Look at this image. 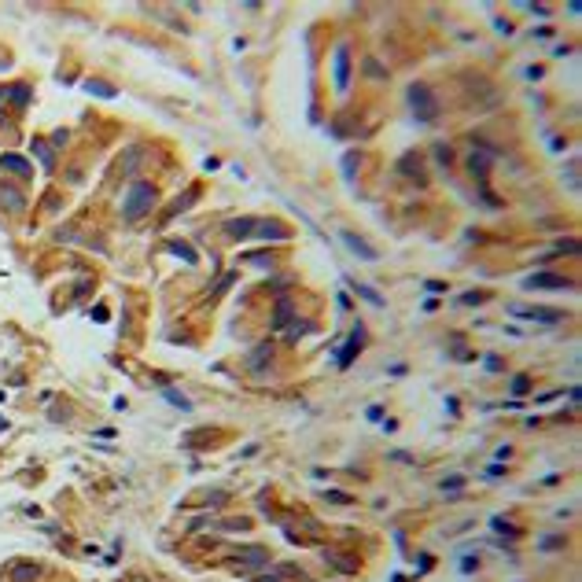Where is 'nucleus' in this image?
Returning <instances> with one entry per match:
<instances>
[{
  "label": "nucleus",
  "instance_id": "nucleus-1",
  "mask_svg": "<svg viewBox=\"0 0 582 582\" xmlns=\"http://www.w3.org/2000/svg\"><path fill=\"white\" fill-rule=\"evenodd\" d=\"M155 199H159V192H155L152 181H133V185L126 188V196H122V218L126 221H140L144 214H152Z\"/></svg>",
  "mask_w": 582,
  "mask_h": 582
},
{
  "label": "nucleus",
  "instance_id": "nucleus-2",
  "mask_svg": "<svg viewBox=\"0 0 582 582\" xmlns=\"http://www.w3.org/2000/svg\"><path fill=\"white\" fill-rule=\"evenodd\" d=\"M409 103H413V114L420 122H435L439 118V100H435V92H431V85H424V81L409 85Z\"/></svg>",
  "mask_w": 582,
  "mask_h": 582
},
{
  "label": "nucleus",
  "instance_id": "nucleus-3",
  "mask_svg": "<svg viewBox=\"0 0 582 582\" xmlns=\"http://www.w3.org/2000/svg\"><path fill=\"white\" fill-rule=\"evenodd\" d=\"M527 291H564V288H575L571 277H560V273H531L523 280Z\"/></svg>",
  "mask_w": 582,
  "mask_h": 582
},
{
  "label": "nucleus",
  "instance_id": "nucleus-4",
  "mask_svg": "<svg viewBox=\"0 0 582 582\" xmlns=\"http://www.w3.org/2000/svg\"><path fill=\"white\" fill-rule=\"evenodd\" d=\"M509 314L520 321H542V325H560L564 321L560 310H542V306H509Z\"/></svg>",
  "mask_w": 582,
  "mask_h": 582
},
{
  "label": "nucleus",
  "instance_id": "nucleus-5",
  "mask_svg": "<svg viewBox=\"0 0 582 582\" xmlns=\"http://www.w3.org/2000/svg\"><path fill=\"white\" fill-rule=\"evenodd\" d=\"M361 343H365V328L358 325V328L350 332V339L343 343L339 358H336V365H339V369H350V361H354V358H358V354H361Z\"/></svg>",
  "mask_w": 582,
  "mask_h": 582
},
{
  "label": "nucleus",
  "instance_id": "nucleus-6",
  "mask_svg": "<svg viewBox=\"0 0 582 582\" xmlns=\"http://www.w3.org/2000/svg\"><path fill=\"white\" fill-rule=\"evenodd\" d=\"M332 74H336V89L343 92L350 85V48L339 45L336 48V63H332Z\"/></svg>",
  "mask_w": 582,
  "mask_h": 582
},
{
  "label": "nucleus",
  "instance_id": "nucleus-7",
  "mask_svg": "<svg viewBox=\"0 0 582 582\" xmlns=\"http://www.w3.org/2000/svg\"><path fill=\"white\" fill-rule=\"evenodd\" d=\"M37 579H41V564H34V560L8 564V582H37Z\"/></svg>",
  "mask_w": 582,
  "mask_h": 582
},
{
  "label": "nucleus",
  "instance_id": "nucleus-8",
  "mask_svg": "<svg viewBox=\"0 0 582 582\" xmlns=\"http://www.w3.org/2000/svg\"><path fill=\"white\" fill-rule=\"evenodd\" d=\"M321 556H325V564H328V568L343 571V575H354V571H358V556H347L343 549H325Z\"/></svg>",
  "mask_w": 582,
  "mask_h": 582
},
{
  "label": "nucleus",
  "instance_id": "nucleus-9",
  "mask_svg": "<svg viewBox=\"0 0 582 582\" xmlns=\"http://www.w3.org/2000/svg\"><path fill=\"white\" fill-rule=\"evenodd\" d=\"M343 243H347L361 262H376V258H380V251H376L369 240H361V236H354V232H343Z\"/></svg>",
  "mask_w": 582,
  "mask_h": 582
},
{
  "label": "nucleus",
  "instance_id": "nucleus-10",
  "mask_svg": "<svg viewBox=\"0 0 582 582\" xmlns=\"http://www.w3.org/2000/svg\"><path fill=\"white\" fill-rule=\"evenodd\" d=\"M225 232H229L232 240H247V236L258 232V218H232L229 225H225Z\"/></svg>",
  "mask_w": 582,
  "mask_h": 582
},
{
  "label": "nucleus",
  "instance_id": "nucleus-11",
  "mask_svg": "<svg viewBox=\"0 0 582 582\" xmlns=\"http://www.w3.org/2000/svg\"><path fill=\"white\" fill-rule=\"evenodd\" d=\"M0 170H8V174H15V177H34V166H30L23 155H0Z\"/></svg>",
  "mask_w": 582,
  "mask_h": 582
},
{
  "label": "nucleus",
  "instance_id": "nucleus-12",
  "mask_svg": "<svg viewBox=\"0 0 582 582\" xmlns=\"http://www.w3.org/2000/svg\"><path fill=\"white\" fill-rule=\"evenodd\" d=\"M265 564H269V553H265V549H258V545H251V549H243V553H240V564H236V568L251 571V568H265Z\"/></svg>",
  "mask_w": 582,
  "mask_h": 582
},
{
  "label": "nucleus",
  "instance_id": "nucleus-13",
  "mask_svg": "<svg viewBox=\"0 0 582 582\" xmlns=\"http://www.w3.org/2000/svg\"><path fill=\"white\" fill-rule=\"evenodd\" d=\"M490 155H494V148H483L479 155L472 152V159H468V170H472V177H476L479 185H483V181H487V166H490Z\"/></svg>",
  "mask_w": 582,
  "mask_h": 582
},
{
  "label": "nucleus",
  "instance_id": "nucleus-14",
  "mask_svg": "<svg viewBox=\"0 0 582 582\" xmlns=\"http://www.w3.org/2000/svg\"><path fill=\"white\" fill-rule=\"evenodd\" d=\"M0 207H8L12 214H19V210L26 207L23 192H19V188H12V185H0Z\"/></svg>",
  "mask_w": 582,
  "mask_h": 582
},
{
  "label": "nucleus",
  "instance_id": "nucleus-15",
  "mask_svg": "<svg viewBox=\"0 0 582 582\" xmlns=\"http://www.w3.org/2000/svg\"><path fill=\"white\" fill-rule=\"evenodd\" d=\"M273 325H277V328L291 325V299H288V295H280V299H277V310H273Z\"/></svg>",
  "mask_w": 582,
  "mask_h": 582
},
{
  "label": "nucleus",
  "instance_id": "nucleus-16",
  "mask_svg": "<svg viewBox=\"0 0 582 582\" xmlns=\"http://www.w3.org/2000/svg\"><path fill=\"white\" fill-rule=\"evenodd\" d=\"M273 358V343H262V347H258L254 354H251V361H247V369L251 372H262V365Z\"/></svg>",
  "mask_w": 582,
  "mask_h": 582
},
{
  "label": "nucleus",
  "instance_id": "nucleus-17",
  "mask_svg": "<svg viewBox=\"0 0 582 582\" xmlns=\"http://www.w3.org/2000/svg\"><path fill=\"white\" fill-rule=\"evenodd\" d=\"M258 232H262L265 240H288V229H280L277 221H258Z\"/></svg>",
  "mask_w": 582,
  "mask_h": 582
},
{
  "label": "nucleus",
  "instance_id": "nucleus-18",
  "mask_svg": "<svg viewBox=\"0 0 582 582\" xmlns=\"http://www.w3.org/2000/svg\"><path fill=\"white\" fill-rule=\"evenodd\" d=\"M277 575H288V579L310 582V579H306V571H303V568H299V564H280V568H277Z\"/></svg>",
  "mask_w": 582,
  "mask_h": 582
},
{
  "label": "nucleus",
  "instance_id": "nucleus-19",
  "mask_svg": "<svg viewBox=\"0 0 582 582\" xmlns=\"http://www.w3.org/2000/svg\"><path fill=\"white\" fill-rule=\"evenodd\" d=\"M166 398H170V402H174L177 409H181V413H188V409H192V402H188V398L185 394H181V391H174V387H166V391H163Z\"/></svg>",
  "mask_w": 582,
  "mask_h": 582
},
{
  "label": "nucleus",
  "instance_id": "nucleus-20",
  "mask_svg": "<svg viewBox=\"0 0 582 582\" xmlns=\"http://www.w3.org/2000/svg\"><path fill=\"white\" fill-rule=\"evenodd\" d=\"M34 155L41 159V163H45V170H56V159H52V152L45 144H41V140H34Z\"/></svg>",
  "mask_w": 582,
  "mask_h": 582
},
{
  "label": "nucleus",
  "instance_id": "nucleus-21",
  "mask_svg": "<svg viewBox=\"0 0 582 582\" xmlns=\"http://www.w3.org/2000/svg\"><path fill=\"white\" fill-rule=\"evenodd\" d=\"M321 498L332 501V505H354V498H350V494H343V490H321Z\"/></svg>",
  "mask_w": 582,
  "mask_h": 582
},
{
  "label": "nucleus",
  "instance_id": "nucleus-22",
  "mask_svg": "<svg viewBox=\"0 0 582 582\" xmlns=\"http://www.w3.org/2000/svg\"><path fill=\"white\" fill-rule=\"evenodd\" d=\"M490 527H494V531H501V534H520V531H516V527L509 523V520H505V516H494V520H490Z\"/></svg>",
  "mask_w": 582,
  "mask_h": 582
},
{
  "label": "nucleus",
  "instance_id": "nucleus-23",
  "mask_svg": "<svg viewBox=\"0 0 582 582\" xmlns=\"http://www.w3.org/2000/svg\"><path fill=\"white\" fill-rule=\"evenodd\" d=\"M354 291H358V295H365V299H369V303L372 306H383V295H376V291L372 288H365V284H350Z\"/></svg>",
  "mask_w": 582,
  "mask_h": 582
},
{
  "label": "nucleus",
  "instance_id": "nucleus-24",
  "mask_svg": "<svg viewBox=\"0 0 582 582\" xmlns=\"http://www.w3.org/2000/svg\"><path fill=\"white\" fill-rule=\"evenodd\" d=\"M170 251H174V254H181V258H185V262L192 265V262H196V251H192V247L188 243H170Z\"/></svg>",
  "mask_w": 582,
  "mask_h": 582
},
{
  "label": "nucleus",
  "instance_id": "nucleus-25",
  "mask_svg": "<svg viewBox=\"0 0 582 582\" xmlns=\"http://www.w3.org/2000/svg\"><path fill=\"white\" fill-rule=\"evenodd\" d=\"M461 487H465V476H450V479H443V494L450 490V498H454Z\"/></svg>",
  "mask_w": 582,
  "mask_h": 582
},
{
  "label": "nucleus",
  "instance_id": "nucleus-26",
  "mask_svg": "<svg viewBox=\"0 0 582 582\" xmlns=\"http://www.w3.org/2000/svg\"><path fill=\"white\" fill-rule=\"evenodd\" d=\"M85 92H96V96H103V100H111V96H114V89H107V85H96V81L85 85Z\"/></svg>",
  "mask_w": 582,
  "mask_h": 582
},
{
  "label": "nucleus",
  "instance_id": "nucleus-27",
  "mask_svg": "<svg viewBox=\"0 0 582 582\" xmlns=\"http://www.w3.org/2000/svg\"><path fill=\"white\" fill-rule=\"evenodd\" d=\"M553 251H556V254H564V251H568V254H579V240H560Z\"/></svg>",
  "mask_w": 582,
  "mask_h": 582
},
{
  "label": "nucleus",
  "instance_id": "nucleus-28",
  "mask_svg": "<svg viewBox=\"0 0 582 582\" xmlns=\"http://www.w3.org/2000/svg\"><path fill=\"white\" fill-rule=\"evenodd\" d=\"M247 527H251L247 516H240V520H225V531H247Z\"/></svg>",
  "mask_w": 582,
  "mask_h": 582
},
{
  "label": "nucleus",
  "instance_id": "nucleus-29",
  "mask_svg": "<svg viewBox=\"0 0 582 582\" xmlns=\"http://www.w3.org/2000/svg\"><path fill=\"white\" fill-rule=\"evenodd\" d=\"M512 391H516V394L531 391V380H527V376H516V380H512Z\"/></svg>",
  "mask_w": 582,
  "mask_h": 582
},
{
  "label": "nucleus",
  "instance_id": "nucleus-30",
  "mask_svg": "<svg viewBox=\"0 0 582 582\" xmlns=\"http://www.w3.org/2000/svg\"><path fill=\"white\" fill-rule=\"evenodd\" d=\"M483 299H487V291H468V295H461V303H483Z\"/></svg>",
  "mask_w": 582,
  "mask_h": 582
},
{
  "label": "nucleus",
  "instance_id": "nucleus-31",
  "mask_svg": "<svg viewBox=\"0 0 582 582\" xmlns=\"http://www.w3.org/2000/svg\"><path fill=\"white\" fill-rule=\"evenodd\" d=\"M306 332H310V325H299V321H295V325L288 328V339H299V336H306Z\"/></svg>",
  "mask_w": 582,
  "mask_h": 582
},
{
  "label": "nucleus",
  "instance_id": "nucleus-32",
  "mask_svg": "<svg viewBox=\"0 0 582 582\" xmlns=\"http://www.w3.org/2000/svg\"><path fill=\"white\" fill-rule=\"evenodd\" d=\"M435 159L446 166V163H450V148H446V144H435Z\"/></svg>",
  "mask_w": 582,
  "mask_h": 582
},
{
  "label": "nucleus",
  "instance_id": "nucleus-33",
  "mask_svg": "<svg viewBox=\"0 0 582 582\" xmlns=\"http://www.w3.org/2000/svg\"><path fill=\"white\" fill-rule=\"evenodd\" d=\"M424 288L431 291V295H443V291H446V284H443V280H428Z\"/></svg>",
  "mask_w": 582,
  "mask_h": 582
},
{
  "label": "nucleus",
  "instance_id": "nucleus-34",
  "mask_svg": "<svg viewBox=\"0 0 582 582\" xmlns=\"http://www.w3.org/2000/svg\"><path fill=\"white\" fill-rule=\"evenodd\" d=\"M365 70H369L372 78H383V70H380V63H376V59H369V63H365Z\"/></svg>",
  "mask_w": 582,
  "mask_h": 582
},
{
  "label": "nucleus",
  "instance_id": "nucleus-35",
  "mask_svg": "<svg viewBox=\"0 0 582 582\" xmlns=\"http://www.w3.org/2000/svg\"><path fill=\"white\" fill-rule=\"evenodd\" d=\"M476 568H479L476 556H465V560H461V571H476Z\"/></svg>",
  "mask_w": 582,
  "mask_h": 582
},
{
  "label": "nucleus",
  "instance_id": "nucleus-36",
  "mask_svg": "<svg viewBox=\"0 0 582 582\" xmlns=\"http://www.w3.org/2000/svg\"><path fill=\"white\" fill-rule=\"evenodd\" d=\"M487 476H494V479H498V476H505V465H498V461H494V465L487 468Z\"/></svg>",
  "mask_w": 582,
  "mask_h": 582
},
{
  "label": "nucleus",
  "instance_id": "nucleus-37",
  "mask_svg": "<svg viewBox=\"0 0 582 582\" xmlns=\"http://www.w3.org/2000/svg\"><path fill=\"white\" fill-rule=\"evenodd\" d=\"M560 545H564V538H545L542 542V549H560Z\"/></svg>",
  "mask_w": 582,
  "mask_h": 582
},
{
  "label": "nucleus",
  "instance_id": "nucleus-38",
  "mask_svg": "<svg viewBox=\"0 0 582 582\" xmlns=\"http://www.w3.org/2000/svg\"><path fill=\"white\" fill-rule=\"evenodd\" d=\"M254 582H280V575H258Z\"/></svg>",
  "mask_w": 582,
  "mask_h": 582
}]
</instances>
